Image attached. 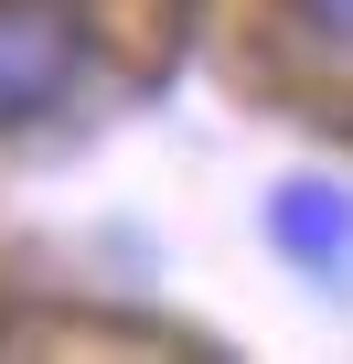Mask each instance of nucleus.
<instances>
[{"mask_svg": "<svg viewBox=\"0 0 353 364\" xmlns=\"http://www.w3.org/2000/svg\"><path fill=\"white\" fill-rule=\"evenodd\" d=\"M300 22H310L321 43H353V0H300Z\"/></svg>", "mask_w": 353, "mask_h": 364, "instance_id": "3", "label": "nucleus"}, {"mask_svg": "<svg viewBox=\"0 0 353 364\" xmlns=\"http://www.w3.org/2000/svg\"><path fill=\"white\" fill-rule=\"evenodd\" d=\"M278 247L300 257V268H342L353 257V193L342 182H278Z\"/></svg>", "mask_w": 353, "mask_h": 364, "instance_id": "2", "label": "nucleus"}, {"mask_svg": "<svg viewBox=\"0 0 353 364\" xmlns=\"http://www.w3.org/2000/svg\"><path fill=\"white\" fill-rule=\"evenodd\" d=\"M86 86L75 0H0V129H43Z\"/></svg>", "mask_w": 353, "mask_h": 364, "instance_id": "1", "label": "nucleus"}]
</instances>
